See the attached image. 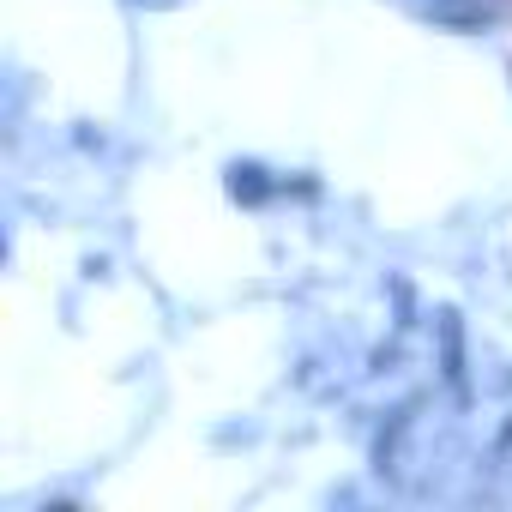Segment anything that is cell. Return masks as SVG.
Wrapping results in <instances>:
<instances>
[]
</instances>
